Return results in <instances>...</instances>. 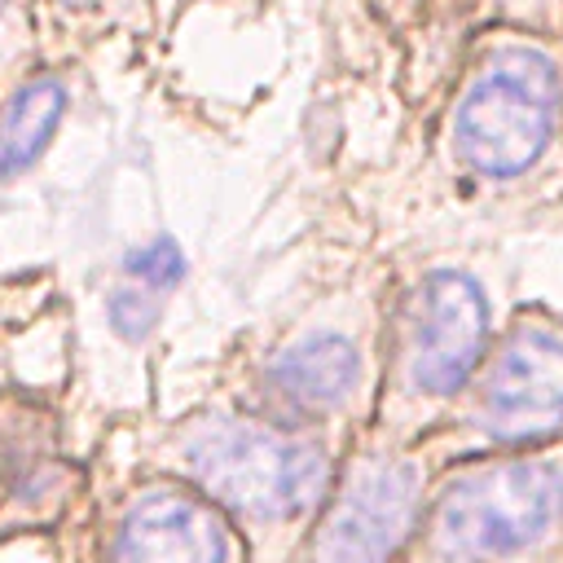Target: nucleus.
Wrapping results in <instances>:
<instances>
[{
    "instance_id": "obj_10",
    "label": "nucleus",
    "mask_w": 563,
    "mask_h": 563,
    "mask_svg": "<svg viewBox=\"0 0 563 563\" xmlns=\"http://www.w3.org/2000/svg\"><path fill=\"white\" fill-rule=\"evenodd\" d=\"M141 22H145V0H40L44 66H66L75 53Z\"/></svg>"
},
{
    "instance_id": "obj_4",
    "label": "nucleus",
    "mask_w": 563,
    "mask_h": 563,
    "mask_svg": "<svg viewBox=\"0 0 563 563\" xmlns=\"http://www.w3.org/2000/svg\"><path fill=\"white\" fill-rule=\"evenodd\" d=\"M563 519V457L519 453L462 466L435 501V537L462 559L528 550Z\"/></svg>"
},
{
    "instance_id": "obj_1",
    "label": "nucleus",
    "mask_w": 563,
    "mask_h": 563,
    "mask_svg": "<svg viewBox=\"0 0 563 563\" xmlns=\"http://www.w3.org/2000/svg\"><path fill=\"white\" fill-rule=\"evenodd\" d=\"M431 154L471 198H519L563 180V40L488 26L453 53Z\"/></svg>"
},
{
    "instance_id": "obj_12",
    "label": "nucleus",
    "mask_w": 563,
    "mask_h": 563,
    "mask_svg": "<svg viewBox=\"0 0 563 563\" xmlns=\"http://www.w3.org/2000/svg\"><path fill=\"white\" fill-rule=\"evenodd\" d=\"M44 66L40 0H0V97Z\"/></svg>"
},
{
    "instance_id": "obj_5",
    "label": "nucleus",
    "mask_w": 563,
    "mask_h": 563,
    "mask_svg": "<svg viewBox=\"0 0 563 563\" xmlns=\"http://www.w3.org/2000/svg\"><path fill=\"white\" fill-rule=\"evenodd\" d=\"M462 396L471 427L488 440L528 444L563 431V325L519 317L497 343H488Z\"/></svg>"
},
{
    "instance_id": "obj_2",
    "label": "nucleus",
    "mask_w": 563,
    "mask_h": 563,
    "mask_svg": "<svg viewBox=\"0 0 563 563\" xmlns=\"http://www.w3.org/2000/svg\"><path fill=\"white\" fill-rule=\"evenodd\" d=\"M176 453L207 501L251 519L308 515L330 484L325 449L303 427L277 418L202 413L180 427Z\"/></svg>"
},
{
    "instance_id": "obj_15",
    "label": "nucleus",
    "mask_w": 563,
    "mask_h": 563,
    "mask_svg": "<svg viewBox=\"0 0 563 563\" xmlns=\"http://www.w3.org/2000/svg\"><path fill=\"white\" fill-rule=\"evenodd\" d=\"M4 383H9V352H4V339H0V396L9 391Z\"/></svg>"
},
{
    "instance_id": "obj_14",
    "label": "nucleus",
    "mask_w": 563,
    "mask_h": 563,
    "mask_svg": "<svg viewBox=\"0 0 563 563\" xmlns=\"http://www.w3.org/2000/svg\"><path fill=\"white\" fill-rule=\"evenodd\" d=\"M180 268L185 264H180V251L172 242H150V246H141V251L128 255V282L141 286V290H167V286H176Z\"/></svg>"
},
{
    "instance_id": "obj_9",
    "label": "nucleus",
    "mask_w": 563,
    "mask_h": 563,
    "mask_svg": "<svg viewBox=\"0 0 563 563\" xmlns=\"http://www.w3.org/2000/svg\"><path fill=\"white\" fill-rule=\"evenodd\" d=\"M70 101L66 66H40L13 92L0 97V185L18 180L62 128Z\"/></svg>"
},
{
    "instance_id": "obj_3",
    "label": "nucleus",
    "mask_w": 563,
    "mask_h": 563,
    "mask_svg": "<svg viewBox=\"0 0 563 563\" xmlns=\"http://www.w3.org/2000/svg\"><path fill=\"white\" fill-rule=\"evenodd\" d=\"M493 334V303L471 268H422L387 317V387L405 409H444L475 378Z\"/></svg>"
},
{
    "instance_id": "obj_8",
    "label": "nucleus",
    "mask_w": 563,
    "mask_h": 563,
    "mask_svg": "<svg viewBox=\"0 0 563 563\" xmlns=\"http://www.w3.org/2000/svg\"><path fill=\"white\" fill-rule=\"evenodd\" d=\"M224 523L207 497L172 484L141 488L114 528L110 563H220Z\"/></svg>"
},
{
    "instance_id": "obj_6",
    "label": "nucleus",
    "mask_w": 563,
    "mask_h": 563,
    "mask_svg": "<svg viewBox=\"0 0 563 563\" xmlns=\"http://www.w3.org/2000/svg\"><path fill=\"white\" fill-rule=\"evenodd\" d=\"M369 378V352L361 334L334 317L299 325L260 365V400L268 418L308 427L343 413Z\"/></svg>"
},
{
    "instance_id": "obj_7",
    "label": "nucleus",
    "mask_w": 563,
    "mask_h": 563,
    "mask_svg": "<svg viewBox=\"0 0 563 563\" xmlns=\"http://www.w3.org/2000/svg\"><path fill=\"white\" fill-rule=\"evenodd\" d=\"M418 515V466L405 457L365 462L325 515L317 563H387Z\"/></svg>"
},
{
    "instance_id": "obj_11",
    "label": "nucleus",
    "mask_w": 563,
    "mask_h": 563,
    "mask_svg": "<svg viewBox=\"0 0 563 563\" xmlns=\"http://www.w3.org/2000/svg\"><path fill=\"white\" fill-rule=\"evenodd\" d=\"M369 9L391 35L422 44L449 40V48L457 53L479 31L484 0H369Z\"/></svg>"
},
{
    "instance_id": "obj_13",
    "label": "nucleus",
    "mask_w": 563,
    "mask_h": 563,
    "mask_svg": "<svg viewBox=\"0 0 563 563\" xmlns=\"http://www.w3.org/2000/svg\"><path fill=\"white\" fill-rule=\"evenodd\" d=\"M44 431V413L22 396H0V479L13 484L35 462V440Z\"/></svg>"
}]
</instances>
